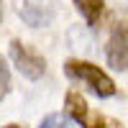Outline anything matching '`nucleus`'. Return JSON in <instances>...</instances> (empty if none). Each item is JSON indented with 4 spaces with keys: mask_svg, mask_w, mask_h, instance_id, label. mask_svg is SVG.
<instances>
[{
    "mask_svg": "<svg viewBox=\"0 0 128 128\" xmlns=\"http://www.w3.org/2000/svg\"><path fill=\"white\" fill-rule=\"evenodd\" d=\"M74 5H77V10L84 16V20L92 26L95 20L100 18L102 13V0H74Z\"/></svg>",
    "mask_w": 128,
    "mask_h": 128,
    "instance_id": "nucleus-6",
    "label": "nucleus"
},
{
    "mask_svg": "<svg viewBox=\"0 0 128 128\" xmlns=\"http://www.w3.org/2000/svg\"><path fill=\"white\" fill-rule=\"evenodd\" d=\"M5 128H18V126H5Z\"/></svg>",
    "mask_w": 128,
    "mask_h": 128,
    "instance_id": "nucleus-10",
    "label": "nucleus"
},
{
    "mask_svg": "<svg viewBox=\"0 0 128 128\" xmlns=\"http://www.w3.org/2000/svg\"><path fill=\"white\" fill-rule=\"evenodd\" d=\"M18 16L28 26H49L56 16V0H16Z\"/></svg>",
    "mask_w": 128,
    "mask_h": 128,
    "instance_id": "nucleus-2",
    "label": "nucleus"
},
{
    "mask_svg": "<svg viewBox=\"0 0 128 128\" xmlns=\"http://www.w3.org/2000/svg\"><path fill=\"white\" fill-rule=\"evenodd\" d=\"M84 128H123L115 118H108V115H92L90 113V118H87V126Z\"/></svg>",
    "mask_w": 128,
    "mask_h": 128,
    "instance_id": "nucleus-8",
    "label": "nucleus"
},
{
    "mask_svg": "<svg viewBox=\"0 0 128 128\" xmlns=\"http://www.w3.org/2000/svg\"><path fill=\"white\" fill-rule=\"evenodd\" d=\"M67 113L72 115L77 123H82V126H87V118H90V108H87V102L82 100V95H77V92H69L67 95Z\"/></svg>",
    "mask_w": 128,
    "mask_h": 128,
    "instance_id": "nucleus-5",
    "label": "nucleus"
},
{
    "mask_svg": "<svg viewBox=\"0 0 128 128\" xmlns=\"http://www.w3.org/2000/svg\"><path fill=\"white\" fill-rule=\"evenodd\" d=\"M8 90H10V72H8V64H5V59L0 56V100L8 95Z\"/></svg>",
    "mask_w": 128,
    "mask_h": 128,
    "instance_id": "nucleus-9",
    "label": "nucleus"
},
{
    "mask_svg": "<svg viewBox=\"0 0 128 128\" xmlns=\"http://www.w3.org/2000/svg\"><path fill=\"white\" fill-rule=\"evenodd\" d=\"M38 128H72V120L64 113H51V115H46V118L41 120Z\"/></svg>",
    "mask_w": 128,
    "mask_h": 128,
    "instance_id": "nucleus-7",
    "label": "nucleus"
},
{
    "mask_svg": "<svg viewBox=\"0 0 128 128\" xmlns=\"http://www.w3.org/2000/svg\"><path fill=\"white\" fill-rule=\"evenodd\" d=\"M10 59H13V64L18 67V72L23 74V77H28V80H38L41 74L46 72L44 56H38L36 51H31L26 44H20V41H10Z\"/></svg>",
    "mask_w": 128,
    "mask_h": 128,
    "instance_id": "nucleus-3",
    "label": "nucleus"
},
{
    "mask_svg": "<svg viewBox=\"0 0 128 128\" xmlns=\"http://www.w3.org/2000/svg\"><path fill=\"white\" fill-rule=\"evenodd\" d=\"M67 74L72 80H80L90 92H95L98 98H113L115 95V82L105 74L100 67H95L90 62H67Z\"/></svg>",
    "mask_w": 128,
    "mask_h": 128,
    "instance_id": "nucleus-1",
    "label": "nucleus"
},
{
    "mask_svg": "<svg viewBox=\"0 0 128 128\" xmlns=\"http://www.w3.org/2000/svg\"><path fill=\"white\" fill-rule=\"evenodd\" d=\"M105 56H108V64L118 72H128V41L120 36H113L105 46Z\"/></svg>",
    "mask_w": 128,
    "mask_h": 128,
    "instance_id": "nucleus-4",
    "label": "nucleus"
}]
</instances>
